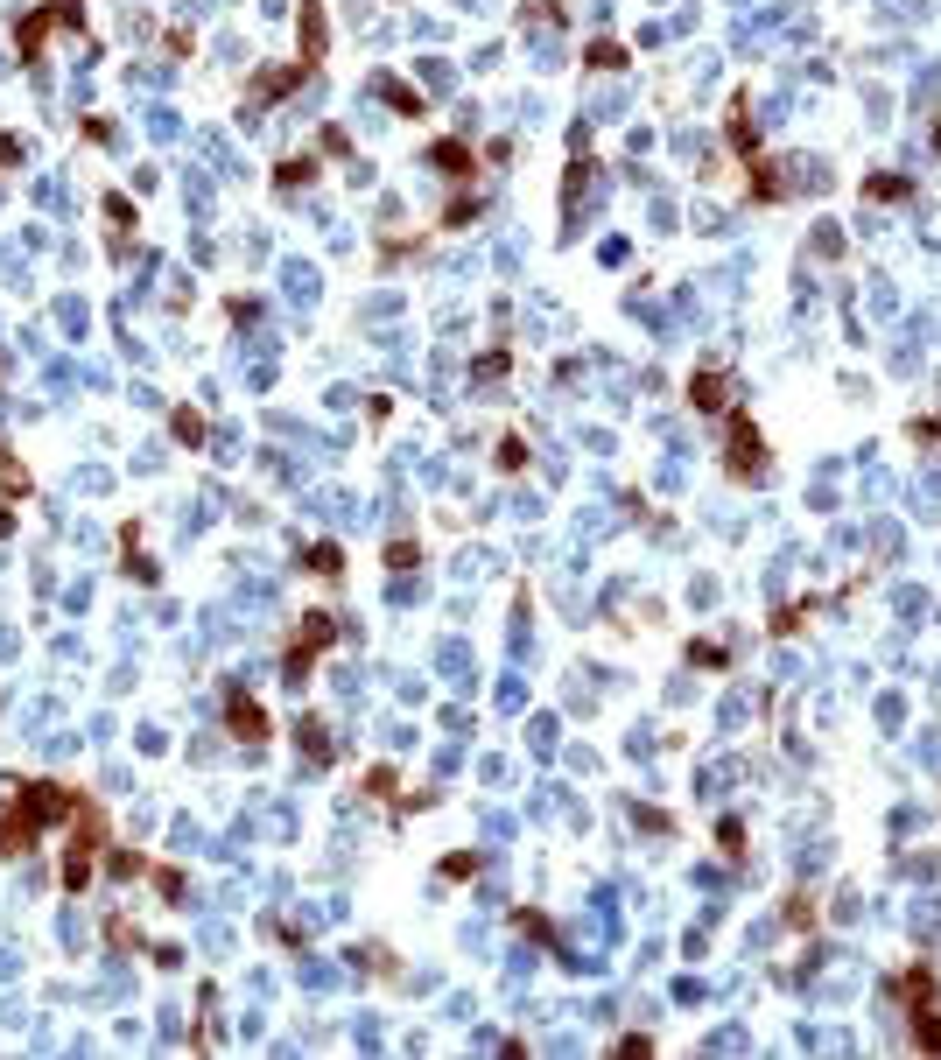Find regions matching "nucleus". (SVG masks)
Masks as SVG:
<instances>
[{
	"mask_svg": "<svg viewBox=\"0 0 941 1060\" xmlns=\"http://www.w3.org/2000/svg\"><path fill=\"white\" fill-rule=\"evenodd\" d=\"M731 450H738V457H731V464H738V471H759V436H752V429H745V422H738V429H731Z\"/></svg>",
	"mask_w": 941,
	"mask_h": 1060,
	"instance_id": "obj_1",
	"label": "nucleus"
},
{
	"mask_svg": "<svg viewBox=\"0 0 941 1060\" xmlns=\"http://www.w3.org/2000/svg\"><path fill=\"white\" fill-rule=\"evenodd\" d=\"M696 408H724V380H696Z\"/></svg>",
	"mask_w": 941,
	"mask_h": 1060,
	"instance_id": "obj_2",
	"label": "nucleus"
}]
</instances>
